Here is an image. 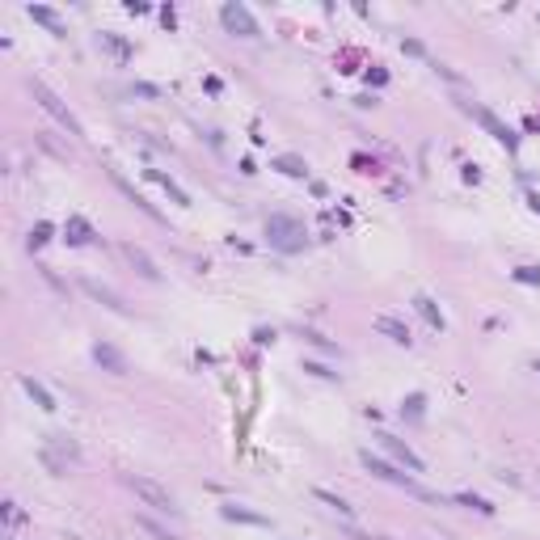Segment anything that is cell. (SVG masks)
<instances>
[{
    "label": "cell",
    "instance_id": "obj_1",
    "mask_svg": "<svg viewBox=\"0 0 540 540\" xmlns=\"http://www.w3.org/2000/svg\"><path fill=\"white\" fill-rule=\"evenodd\" d=\"M266 237H270V245L283 249V253L304 249V224L296 220V215H270V220H266Z\"/></svg>",
    "mask_w": 540,
    "mask_h": 540
},
{
    "label": "cell",
    "instance_id": "obj_2",
    "mask_svg": "<svg viewBox=\"0 0 540 540\" xmlns=\"http://www.w3.org/2000/svg\"><path fill=\"white\" fill-rule=\"evenodd\" d=\"M30 93H34V101H38V106H42V110H47L51 119H56V123H60V127H64L68 135H85V127L76 123V115H72V110H68V106L60 101V93H51V89H47L42 81H30Z\"/></svg>",
    "mask_w": 540,
    "mask_h": 540
},
{
    "label": "cell",
    "instance_id": "obj_3",
    "mask_svg": "<svg viewBox=\"0 0 540 540\" xmlns=\"http://www.w3.org/2000/svg\"><path fill=\"white\" fill-rule=\"evenodd\" d=\"M359 460H363V469H367L371 477H380V481H393V485H401V490H410V494H426V490H422V485H418V481H414L410 473H401V469H393L389 460H380V456H376V452H363Z\"/></svg>",
    "mask_w": 540,
    "mask_h": 540
},
{
    "label": "cell",
    "instance_id": "obj_4",
    "mask_svg": "<svg viewBox=\"0 0 540 540\" xmlns=\"http://www.w3.org/2000/svg\"><path fill=\"white\" fill-rule=\"evenodd\" d=\"M131 490H135V498H144L152 511H165V515H178V503H174V494L165 490L160 481H152V477H131Z\"/></svg>",
    "mask_w": 540,
    "mask_h": 540
},
{
    "label": "cell",
    "instance_id": "obj_5",
    "mask_svg": "<svg viewBox=\"0 0 540 540\" xmlns=\"http://www.w3.org/2000/svg\"><path fill=\"white\" fill-rule=\"evenodd\" d=\"M220 22L228 34H241V38H262V26L253 22V13L245 5H237V0H228V5L220 9Z\"/></svg>",
    "mask_w": 540,
    "mask_h": 540
},
{
    "label": "cell",
    "instance_id": "obj_6",
    "mask_svg": "<svg viewBox=\"0 0 540 540\" xmlns=\"http://www.w3.org/2000/svg\"><path fill=\"white\" fill-rule=\"evenodd\" d=\"M469 110L477 115V123H481L485 131H490V135H494V140H498L503 148H511V152L519 148V140H515V131H511V127H503V123L494 119V110H485V106H469Z\"/></svg>",
    "mask_w": 540,
    "mask_h": 540
},
{
    "label": "cell",
    "instance_id": "obj_7",
    "mask_svg": "<svg viewBox=\"0 0 540 540\" xmlns=\"http://www.w3.org/2000/svg\"><path fill=\"white\" fill-rule=\"evenodd\" d=\"M376 439H380V444H385V452H393V456H397L410 473H422V469H426V464H422V456H414L405 439H397V435H376Z\"/></svg>",
    "mask_w": 540,
    "mask_h": 540
},
{
    "label": "cell",
    "instance_id": "obj_8",
    "mask_svg": "<svg viewBox=\"0 0 540 540\" xmlns=\"http://www.w3.org/2000/svg\"><path fill=\"white\" fill-rule=\"evenodd\" d=\"M93 359H97L106 371L127 376V359H123V351H119V346H110V342H97V346H93Z\"/></svg>",
    "mask_w": 540,
    "mask_h": 540
},
{
    "label": "cell",
    "instance_id": "obj_9",
    "mask_svg": "<svg viewBox=\"0 0 540 540\" xmlns=\"http://www.w3.org/2000/svg\"><path fill=\"white\" fill-rule=\"evenodd\" d=\"M26 17H30V22H38V26H47L51 34H68V30H64V22L56 17V9H47V5H26Z\"/></svg>",
    "mask_w": 540,
    "mask_h": 540
},
{
    "label": "cell",
    "instance_id": "obj_10",
    "mask_svg": "<svg viewBox=\"0 0 540 540\" xmlns=\"http://www.w3.org/2000/svg\"><path fill=\"white\" fill-rule=\"evenodd\" d=\"M123 253H127V262H131V266L140 270V275H144V279H152V283L160 279V270H156V262H152V258H148V253H144L140 245H127Z\"/></svg>",
    "mask_w": 540,
    "mask_h": 540
},
{
    "label": "cell",
    "instance_id": "obj_11",
    "mask_svg": "<svg viewBox=\"0 0 540 540\" xmlns=\"http://www.w3.org/2000/svg\"><path fill=\"white\" fill-rule=\"evenodd\" d=\"M97 47H101V51H110V56H115L119 64H127V60H131V42H127V38H119V34H110V30H106V34H97Z\"/></svg>",
    "mask_w": 540,
    "mask_h": 540
},
{
    "label": "cell",
    "instance_id": "obj_12",
    "mask_svg": "<svg viewBox=\"0 0 540 540\" xmlns=\"http://www.w3.org/2000/svg\"><path fill=\"white\" fill-rule=\"evenodd\" d=\"M64 233H68V241L72 245H93V224L89 220H81V215H68V224H64Z\"/></svg>",
    "mask_w": 540,
    "mask_h": 540
},
{
    "label": "cell",
    "instance_id": "obj_13",
    "mask_svg": "<svg viewBox=\"0 0 540 540\" xmlns=\"http://www.w3.org/2000/svg\"><path fill=\"white\" fill-rule=\"evenodd\" d=\"M22 389H26V393L34 397V405H38V410H47V414L56 410V397H51V393H47V389H42V385L34 380V376H22Z\"/></svg>",
    "mask_w": 540,
    "mask_h": 540
},
{
    "label": "cell",
    "instance_id": "obj_14",
    "mask_svg": "<svg viewBox=\"0 0 540 540\" xmlns=\"http://www.w3.org/2000/svg\"><path fill=\"white\" fill-rule=\"evenodd\" d=\"M81 287H85V292H89V296H93V300H101V304H106V308H115V312H123V308H127V304H123V300H119V296H115V292H110V287H101V283H93V279H85V283H81Z\"/></svg>",
    "mask_w": 540,
    "mask_h": 540
},
{
    "label": "cell",
    "instance_id": "obj_15",
    "mask_svg": "<svg viewBox=\"0 0 540 540\" xmlns=\"http://www.w3.org/2000/svg\"><path fill=\"white\" fill-rule=\"evenodd\" d=\"M376 330H380V334H389V338H393V342H401V346H410V330L401 326L397 317H376Z\"/></svg>",
    "mask_w": 540,
    "mask_h": 540
},
{
    "label": "cell",
    "instance_id": "obj_16",
    "mask_svg": "<svg viewBox=\"0 0 540 540\" xmlns=\"http://www.w3.org/2000/svg\"><path fill=\"white\" fill-rule=\"evenodd\" d=\"M414 308L430 321V330H444V312L435 308V300H430V296H414Z\"/></svg>",
    "mask_w": 540,
    "mask_h": 540
},
{
    "label": "cell",
    "instance_id": "obj_17",
    "mask_svg": "<svg viewBox=\"0 0 540 540\" xmlns=\"http://www.w3.org/2000/svg\"><path fill=\"white\" fill-rule=\"evenodd\" d=\"M148 178H152V182H160V186H165V190L174 194V203H182V207H190V194H186V190H182V186H178V182L169 178V174H160V169H148Z\"/></svg>",
    "mask_w": 540,
    "mask_h": 540
},
{
    "label": "cell",
    "instance_id": "obj_18",
    "mask_svg": "<svg viewBox=\"0 0 540 540\" xmlns=\"http://www.w3.org/2000/svg\"><path fill=\"white\" fill-rule=\"evenodd\" d=\"M275 169H283L287 178H304V174H308V165H304L300 156H279V160H275Z\"/></svg>",
    "mask_w": 540,
    "mask_h": 540
},
{
    "label": "cell",
    "instance_id": "obj_19",
    "mask_svg": "<svg viewBox=\"0 0 540 540\" xmlns=\"http://www.w3.org/2000/svg\"><path fill=\"white\" fill-rule=\"evenodd\" d=\"M312 494H317L321 503H326V507H334L338 515H355V507H351L346 498H338V494H330V490H312Z\"/></svg>",
    "mask_w": 540,
    "mask_h": 540
},
{
    "label": "cell",
    "instance_id": "obj_20",
    "mask_svg": "<svg viewBox=\"0 0 540 540\" xmlns=\"http://www.w3.org/2000/svg\"><path fill=\"white\" fill-rule=\"evenodd\" d=\"M224 519H237V523H258V528H266V515H253V511H241V507H224Z\"/></svg>",
    "mask_w": 540,
    "mask_h": 540
},
{
    "label": "cell",
    "instance_id": "obj_21",
    "mask_svg": "<svg viewBox=\"0 0 540 540\" xmlns=\"http://www.w3.org/2000/svg\"><path fill=\"white\" fill-rule=\"evenodd\" d=\"M456 503H460V507H473V511H481V515H494V507L485 503V498H477V494H456Z\"/></svg>",
    "mask_w": 540,
    "mask_h": 540
},
{
    "label": "cell",
    "instance_id": "obj_22",
    "mask_svg": "<svg viewBox=\"0 0 540 540\" xmlns=\"http://www.w3.org/2000/svg\"><path fill=\"white\" fill-rule=\"evenodd\" d=\"M140 528H144V532H152L156 540H178L174 532H165V528H160V523H152V519H140Z\"/></svg>",
    "mask_w": 540,
    "mask_h": 540
},
{
    "label": "cell",
    "instance_id": "obj_23",
    "mask_svg": "<svg viewBox=\"0 0 540 540\" xmlns=\"http://www.w3.org/2000/svg\"><path fill=\"white\" fill-rule=\"evenodd\" d=\"M515 279H519V283H540V266H519Z\"/></svg>",
    "mask_w": 540,
    "mask_h": 540
},
{
    "label": "cell",
    "instance_id": "obj_24",
    "mask_svg": "<svg viewBox=\"0 0 540 540\" xmlns=\"http://www.w3.org/2000/svg\"><path fill=\"white\" fill-rule=\"evenodd\" d=\"M51 241V224H34V233H30V245H47Z\"/></svg>",
    "mask_w": 540,
    "mask_h": 540
},
{
    "label": "cell",
    "instance_id": "obj_25",
    "mask_svg": "<svg viewBox=\"0 0 540 540\" xmlns=\"http://www.w3.org/2000/svg\"><path fill=\"white\" fill-rule=\"evenodd\" d=\"M304 371H312V376H321V380H334L338 371H330L326 363H304Z\"/></svg>",
    "mask_w": 540,
    "mask_h": 540
},
{
    "label": "cell",
    "instance_id": "obj_26",
    "mask_svg": "<svg viewBox=\"0 0 540 540\" xmlns=\"http://www.w3.org/2000/svg\"><path fill=\"white\" fill-rule=\"evenodd\" d=\"M422 405H426V401H422V397L414 393V397L405 401V410H401V414H410V418H422Z\"/></svg>",
    "mask_w": 540,
    "mask_h": 540
},
{
    "label": "cell",
    "instance_id": "obj_27",
    "mask_svg": "<svg viewBox=\"0 0 540 540\" xmlns=\"http://www.w3.org/2000/svg\"><path fill=\"white\" fill-rule=\"evenodd\" d=\"M5 519H9V523H22V511H17V503H13V498L5 503Z\"/></svg>",
    "mask_w": 540,
    "mask_h": 540
},
{
    "label": "cell",
    "instance_id": "obj_28",
    "mask_svg": "<svg viewBox=\"0 0 540 540\" xmlns=\"http://www.w3.org/2000/svg\"><path fill=\"white\" fill-rule=\"evenodd\" d=\"M131 93H140V97H160V89H156V85H135Z\"/></svg>",
    "mask_w": 540,
    "mask_h": 540
},
{
    "label": "cell",
    "instance_id": "obj_29",
    "mask_svg": "<svg viewBox=\"0 0 540 540\" xmlns=\"http://www.w3.org/2000/svg\"><path fill=\"white\" fill-rule=\"evenodd\" d=\"M536 371H540V359H536Z\"/></svg>",
    "mask_w": 540,
    "mask_h": 540
},
{
    "label": "cell",
    "instance_id": "obj_30",
    "mask_svg": "<svg viewBox=\"0 0 540 540\" xmlns=\"http://www.w3.org/2000/svg\"><path fill=\"white\" fill-rule=\"evenodd\" d=\"M9 540H13V536H9Z\"/></svg>",
    "mask_w": 540,
    "mask_h": 540
}]
</instances>
